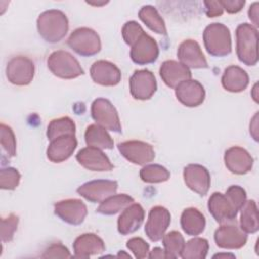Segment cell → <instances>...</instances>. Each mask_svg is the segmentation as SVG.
Wrapping results in <instances>:
<instances>
[{
  "label": "cell",
  "instance_id": "obj_1",
  "mask_svg": "<svg viewBox=\"0 0 259 259\" xmlns=\"http://www.w3.org/2000/svg\"><path fill=\"white\" fill-rule=\"evenodd\" d=\"M39 35L48 42L62 40L68 32L69 21L66 14L58 9H50L40 13L36 20Z\"/></svg>",
  "mask_w": 259,
  "mask_h": 259
},
{
  "label": "cell",
  "instance_id": "obj_2",
  "mask_svg": "<svg viewBox=\"0 0 259 259\" xmlns=\"http://www.w3.org/2000/svg\"><path fill=\"white\" fill-rule=\"evenodd\" d=\"M236 51L240 62L255 66L258 62V30L249 23H241L236 29Z\"/></svg>",
  "mask_w": 259,
  "mask_h": 259
},
{
  "label": "cell",
  "instance_id": "obj_3",
  "mask_svg": "<svg viewBox=\"0 0 259 259\" xmlns=\"http://www.w3.org/2000/svg\"><path fill=\"white\" fill-rule=\"evenodd\" d=\"M203 42L207 53L213 57H225L232 52L229 28L223 23H210L203 31Z\"/></svg>",
  "mask_w": 259,
  "mask_h": 259
},
{
  "label": "cell",
  "instance_id": "obj_4",
  "mask_svg": "<svg viewBox=\"0 0 259 259\" xmlns=\"http://www.w3.org/2000/svg\"><path fill=\"white\" fill-rule=\"evenodd\" d=\"M47 63L49 70L62 79H74L84 74V70L78 60L64 50L53 52L49 56Z\"/></svg>",
  "mask_w": 259,
  "mask_h": 259
},
{
  "label": "cell",
  "instance_id": "obj_5",
  "mask_svg": "<svg viewBox=\"0 0 259 259\" xmlns=\"http://www.w3.org/2000/svg\"><path fill=\"white\" fill-rule=\"evenodd\" d=\"M68 46L78 55L91 57L101 50V41L97 32L89 27L75 29L67 40Z\"/></svg>",
  "mask_w": 259,
  "mask_h": 259
},
{
  "label": "cell",
  "instance_id": "obj_6",
  "mask_svg": "<svg viewBox=\"0 0 259 259\" xmlns=\"http://www.w3.org/2000/svg\"><path fill=\"white\" fill-rule=\"evenodd\" d=\"M91 115L96 123L104 128L114 133H121V123L118 113L108 99H95L91 105Z\"/></svg>",
  "mask_w": 259,
  "mask_h": 259
},
{
  "label": "cell",
  "instance_id": "obj_7",
  "mask_svg": "<svg viewBox=\"0 0 259 259\" xmlns=\"http://www.w3.org/2000/svg\"><path fill=\"white\" fill-rule=\"evenodd\" d=\"M34 76L33 62L24 56L13 57L6 66L8 81L17 86L28 85Z\"/></svg>",
  "mask_w": 259,
  "mask_h": 259
},
{
  "label": "cell",
  "instance_id": "obj_8",
  "mask_svg": "<svg viewBox=\"0 0 259 259\" xmlns=\"http://www.w3.org/2000/svg\"><path fill=\"white\" fill-rule=\"evenodd\" d=\"M119 153L130 162L136 165H146L155 158L153 147L143 141H125L117 145Z\"/></svg>",
  "mask_w": 259,
  "mask_h": 259
},
{
  "label": "cell",
  "instance_id": "obj_9",
  "mask_svg": "<svg viewBox=\"0 0 259 259\" xmlns=\"http://www.w3.org/2000/svg\"><path fill=\"white\" fill-rule=\"evenodd\" d=\"M170 223V211L161 205L154 206L149 211L148 221L145 226V233L151 241L158 242L164 237Z\"/></svg>",
  "mask_w": 259,
  "mask_h": 259
},
{
  "label": "cell",
  "instance_id": "obj_10",
  "mask_svg": "<svg viewBox=\"0 0 259 259\" xmlns=\"http://www.w3.org/2000/svg\"><path fill=\"white\" fill-rule=\"evenodd\" d=\"M116 190L117 182L105 179L88 181L77 188L78 194L91 202H102L115 194Z\"/></svg>",
  "mask_w": 259,
  "mask_h": 259
},
{
  "label": "cell",
  "instance_id": "obj_11",
  "mask_svg": "<svg viewBox=\"0 0 259 259\" xmlns=\"http://www.w3.org/2000/svg\"><path fill=\"white\" fill-rule=\"evenodd\" d=\"M157 90V81L149 70H138L130 79V91L138 100L150 99Z\"/></svg>",
  "mask_w": 259,
  "mask_h": 259
},
{
  "label": "cell",
  "instance_id": "obj_12",
  "mask_svg": "<svg viewBox=\"0 0 259 259\" xmlns=\"http://www.w3.org/2000/svg\"><path fill=\"white\" fill-rule=\"evenodd\" d=\"M207 207L213 219L222 225L234 222L239 211L227 194L221 192H213L210 195Z\"/></svg>",
  "mask_w": 259,
  "mask_h": 259
},
{
  "label": "cell",
  "instance_id": "obj_13",
  "mask_svg": "<svg viewBox=\"0 0 259 259\" xmlns=\"http://www.w3.org/2000/svg\"><path fill=\"white\" fill-rule=\"evenodd\" d=\"M55 213L65 223L73 226L82 224L87 215V206L76 198L61 200L54 205Z\"/></svg>",
  "mask_w": 259,
  "mask_h": 259
},
{
  "label": "cell",
  "instance_id": "obj_14",
  "mask_svg": "<svg viewBox=\"0 0 259 259\" xmlns=\"http://www.w3.org/2000/svg\"><path fill=\"white\" fill-rule=\"evenodd\" d=\"M214 242L223 249H240L247 242V234L236 224H223L214 232Z\"/></svg>",
  "mask_w": 259,
  "mask_h": 259
},
{
  "label": "cell",
  "instance_id": "obj_15",
  "mask_svg": "<svg viewBox=\"0 0 259 259\" xmlns=\"http://www.w3.org/2000/svg\"><path fill=\"white\" fill-rule=\"evenodd\" d=\"M131 48V59L138 65H148L158 59L159 47L156 40L146 32Z\"/></svg>",
  "mask_w": 259,
  "mask_h": 259
},
{
  "label": "cell",
  "instance_id": "obj_16",
  "mask_svg": "<svg viewBox=\"0 0 259 259\" xmlns=\"http://www.w3.org/2000/svg\"><path fill=\"white\" fill-rule=\"evenodd\" d=\"M76 159L81 166L90 171L104 172L113 169L108 157L98 148L89 146L83 148L77 153Z\"/></svg>",
  "mask_w": 259,
  "mask_h": 259
},
{
  "label": "cell",
  "instance_id": "obj_17",
  "mask_svg": "<svg viewBox=\"0 0 259 259\" xmlns=\"http://www.w3.org/2000/svg\"><path fill=\"white\" fill-rule=\"evenodd\" d=\"M186 186L200 196L207 193L210 186V175L207 169L199 164H189L183 170Z\"/></svg>",
  "mask_w": 259,
  "mask_h": 259
},
{
  "label": "cell",
  "instance_id": "obj_18",
  "mask_svg": "<svg viewBox=\"0 0 259 259\" xmlns=\"http://www.w3.org/2000/svg\"><path fill=\"white\" fill-rule=\"evenodd\" d=\"M225 165L234 174L243 175L251 171L254 160L247 150L234 146L229 148L224 156Z\"/></svg>",
  "mask_w": 259,
  "mask_h": 259
},
{
  "label": "cell",
  "instance_id": "obj_19",
  "mask_svg": "<svg viewBox=\"0 0 259 259\" xmlns=\"http://www.w3.org/2000/svg\"><path fill=\"white\" fill-rule=\"evenodd\" d=\"M177 57L180 63L187 68L202 69L208 67L200 46L193 39H185L179 45Z\"/></svg>",
  "mask_w": 259,
  "mask_h": 259
},
{
  "label": "cell",
  "instance_id": "obj_20",
  "mask_svg": "<svg viewBox=\"0 0 259 259\" xmlns=\"http://www.w3.org/2000/svg\"><path fill=\"white\" fill-rule=\"evenodd\" d=\"M176 98L187 107H196L204 101L205 91L196 80H185L175 88Z\"/></svg>",
  "mask_w": 259,
  "mask_h": 259
},
{
  "label": "cell",
  "instance_id": "obj_21",
  "mask_svg": "<svg viewBox=\"0 0 259 259\" xmlns=\"http://www.w3.org/2000/svg\"><path fill=\"white\" fill-rule=\"evenodd\" d=\"M92 80L102 86H115L120 82V70L111 62L99 60L92 64L90 68Z\"/></svg>",
  "mask_w": 259,
  "mask_h": 259
},
{
  "label": "cell",
  "instance_id": "obj_22",
  "mask_svg": "<svg viewBox=\"0 0 259 259\" xmlns=\"http://www.w3.org/2000/svg\"><path fill=\"white\" fill-rule=\"evenodd\" d=\"M47 157L53 163H61L69 159L77 147L75 135H66L50 141Z\"/></svg>",
  "mask_w": 259,
  "mask_h": 259
},
{
  "label": "cell",
  "instance_id": "obj_23",
  "mask_svg": "<svg viewBox=\"0 0 259 259\" xmlns=\"http://www.w3.org/2000/svg\"><path fill=\"white\" fill-rule=\"evenodd\" d=\"M160 76L168 87L175 89L181 82L191 79V72L189 68L182 63L168 60L162 63L160 67Z\"/></svg>",
  "mask_w": 259,
  "mask_h": 259
},
{
  "label": "cell",
  "instance_id": "obj_24",
  "mask_svg": "<svg viewBox=\"0 0 259 259\" xmlns=\"http://www.w3.org/2000/svg\"><path fill=\"white\" fill-rule=\"evenodd\" d=\"M145 219V210L139 203L125 207L117 220V230L121 235H128L140 229Z\"/></svg>",
  "mask_w": 259,
  "mask_h": 259
},
{
  "label": "cell",
  "instance_id": "obj_25",
  "mask_svg": "<svg viewBox=\"0 0 259 259\" xmlns=\"http://www.w3.org/2000/svg\"><path fill=\"white\" fill-rule=\"evenodd\" d=\"M74 256L76 258H88L105 251L103 240L95 234L86 233L76 238L74 244Z\"/></svg>",
  "mask_w": 259,
  "mask_h": 259
},
{
  "label": "cell",
  "instance_id": "obj_26",
  "mask_svg": "<svg viewBox=\"0 0 259 259\" xmlns=\"http://www.w3.org/2000/svg\"><path fill=\"white\" fill-rule=\"evenodd\" d=\"M249 84V76L245 70L238 66H229L222 76L223 87L230 92L244 91Z\"/></svg>",
  "mask_w": 259,
  "mask_h": 259
},
{
  "label": "cell",
  "instance_id": "obj_27",
  "mask_svg": "<svg viewBox=\"0 0 259 259\" xmlns=\"http://www.w3.org/2000/svg\"><path fill=\"white\" fill-rule=\"evenodd\" d=\"M180 225L187 235L197 236L204 231L205 218L197 208L188 207L182 211Z\"/></svg>",
  "mask_w": 259,
  "mask_h": 259
},
{
  "label": "cell",
  "instance_id": "obj_28",
  "mask_svg": "<svg viewBox=\"0 0 259 259\" xmlns=\"http://www.w3.org/2000/svg\"><path fill=\"white\" fill-rule=\"evenodd\" d=\"M85 142L87 146L98 148L100 150H109L113 148V140L110 135L107 133L106 128L97 123L87 126L85 131Z\"/></svg>",
  "mask_w": 259,
  "mask_h": 259
},
{
  "label": "cell",
  "instance_id": "obj_29",
  "mask_svg": "<svg viewBox=\"0 0 259 259\" xmlns=\"http://www.w3.org/2000/svg\"><path fill=\"white\" fill-rule=\"evenodd\" d=\"M240 228L246 234H254L259 230L258 209L254 200H246L241 207Z\"/></svg>",
  "mask_w": 259,
  "mask_h": 259
},
{
  "label": "cell",
  "instance_id": "obj_30",
  "mask_svg": "<svg viewBox=\"0 0 259 259\" xmlns=\"http://www.w3.org/2000/svg\"><path fill=\"white\" fill-rule=\"evenodd\" d=\"M134 202V198L127 194H113L103 200L97 207L96 211L101 214L112 215L119 212L120 210H123Z\"/></svg>",
  "mask_w": 259,
  "mask_h": 259
},
{
  "label": "cell",
  "instance_id": "obj_31",
  "mask_svg": "<svg viewBox=\"0 0 259 259\" xmlns=\"http://www.w3.org/2000/svg\"><path fill=\"white\" fill-rule=\"evenodd\" d=\"M140 19L154 32L158 34H166L167 29L162 16L158 10L152 5H145L139 11Z\"/></svg>",
  "mask_w": 259,
  "mask_h": 259
},
{
  "label": "cell",
  "instance_id": "obj_32",
  "mask_svg": "<svg viewBox=\"0 0 259 259\" xmlns=\"http://www.w3.org/2000/svg\"><path fill=\"white\" fill-rule=\"evenodd\" d=\"M76 132V125L73 119H71L68 116H63L60 118L53 119L47 130V137L50 141L66 136V135H75Z\"/></svg>",
  "mask_w": 259,
  "mask_h": 259
},
{
  "label": "cell",
  "instance_id": "obj_33",
  "mask_svg": "<svg viewBox=\"0 0 259 259\" xmlns=\"http://www.w3.org/2000/svg\"><path fill=\"white\" fill-rule=\"evenodd\" d=\"M208 242L203 238H193L187 241L181 252L183 259H204L208 251Z\"/></svg>",
  "mask_w": 259,
  "mask_h": 259
},
{
  "label": "cell",
  "instance_id": "obj_34",
  "mask_svg": "<svg viewBox=\"0 0 259 259\" xmlns=\"http://www.w3.org/2000/svg\"><path fill=\"white\" fill-rule=\"evenodd\" d=\"M162 240H163L164 250L168 258L175 259L177 257H180L181 252L185 245V241L183 236L179 232L177 231L169 232L164 235Z\"/></svg>",
  "mask_w": 259,
  "mask_h": 259
},
{
  "label": "cell",
  "instance_id": "obj_35",
  "mask_svg": "<svg viewBox=\"0 0 259 259\" xmlns=\"http://www.w3.org/2000/svg\"><path fill=\"white\" fill-rule=\"evenodd\" d=\"M140 177L147 183H160L165 182L170 178V172L161 165L150 164L141 169Z\"/></svg>",
  "mask_w": 259,
  "mask_h": 259
},
{
  "label": "cell",
  "instance_id": "obj_36",
  "mask_svg": "<svg viewBox=\"0 0 259 259\" xmlns=\"http://www.w3.org/2000/svg\"><path fill=\"white\" fill-rule=\"evenodd\" d=\"M0 143L2 150L7 154L8 158H12L16 154V140L10 126L1 123L0 125Z\"/></svg>",
  "mask_w": 259,
  "mask_h": 259
},
{
  "label": "cell",
  "instance_id": "obj_37",
  "mask_svg": "<svg viewBox=\"0 0 259 259\" xmlns=\"http://www.w3.org/2000/svg\"><path fill=\"white\" fill-rule=\"evenodd\" d=\"M20 178V173L15 168H2L0 170V187L2 189L13 190L18 186Z\"/></svg>",
  "mask_w": 259,
  "mask_h": 259
},
{
  "label": "cell",
  "instance_id": "obj_38",
  "mask_svg": "<svg viewBox=\"0 0 259 259\" xmlns=\"http://www.w3.org/2000/svg\"><path fill=\"white\" fill-rule=\"evenodd\" d=\"M18 217L14 213H10L7 218L1 220V240L3 243L10 242L13 239L14 233L18 226Z\"/></svg>",
  "mask_w": 259,
  "mask_h": 259
},
{
  "label": "cell",
  "instance_id": "obj_39",
  "mask_svg": "<svg viewBox=\"0 0 259 259\" xmlns=\"http://www.w3.org/2000/svg\"><path fill=\"white\" fill-rule=\"evenodd\" d=\"M145 31L142 28V26L137 21H134V20L125 22L121 30L123 40L131 47L138 40V38Z\"/></svg>",
  "mask_w": 259,
  "mask_h": 259
},
{
  "label": "cell",
  "instance_id": "obj_40",
  "mask_svg": "<svg viewBox=\"0 0 259 259\" xmlns=\"http://www.w3.org/2000/svg\"><path fill=\"white\" fill-rule=\"evenodd\" d=\"M126 247L130 249V251H132L134 253L135 257L138 259L148 257L149 252H150L149 244L144 239L139 238V237L130 239L126 242Z\"/></svg>",
  "mask_w": 259,
  "mask_h": 259
},
{
  "label": "cell",
  "instance_id": "obj_41",
  "mask_svg": "<svg viewBox=\"0 0 259 259\" xmlns=\"http://www.w3.org/2000/svg\"><path fill=\"white\" fill-rule=\"evenodd\" d=\"M226 194L239 210L241 209V207L244 205L245 201L247 200L246 199L247 194H246L245 189L239 185H231L227 189Z\"/></svg>",
  "mask_w": 259,
  "mask_h": 259
},
{
  "label": "cell",
  "instance_id": "obj_42",
  "mask_svg": "<svg viewBox=\"0 0 259 259\" xmlns=\"http://www.w3.org/2000/svg\"><path fill=\"white\" fill-rule=\"evenodd\" d=\"M42 258H71L72 255L70 254L67 247L60 243H54L50 245L41 255Z\"/></svg>",
  "mask_w": 259,
  "mask_h": 259
},
{
  "label": "cell",
  "instance_id": "obj_43",
  "mask_svg": "<svg viewBox=\"0 0 259 259\" xmlns=\"http://www.w3.org/2000/svg\"><path fill=\"white\" fill-rule=\"evenodd\" d=\"M205 13L208 17H217L223 14L224 8L220 1H203Z\"/></svg>",
  "mask_w": 259,
  "mask_h": 259
},
{
  "label": "cell",
  "instance_id": "obj_44",
  "mask_svg": "<svg viewBox=\"0 0 259 259\" xmlns=\"http://www.w3.org/2000/svg\"><path fill=\"white\" fill-rule=\"evenodd\" d=\"M220 2L223 8L229 13L239 12L246 3L244 0H222Z\"/></svg>",
  "mask_w": 259,
  "mask_h": 259
},
{
  "label": "cell",
  "instance_id": "obj_45",
  "mask_svg": "<svg viewBox=\"0 0 259 259\" xmlns=\"http://www.w3.org/2000/svg\"><path fill=\"white\" fill-rule=\"evenodd\" d=\"M259 7V3L258 2H254L253 4H251L249 10H248V15L250 20L253 22L254 26L257 27L258 26V8Z\"/></svg>",
  "mask_w": 259,
  "mask_h": 259
},
{
  "label": "cell",
  "instance_id": "obj_46",
  "mask_svg": "<svg viewBox=\"0 0 259 259\" xmlns=\"http://www.w3.org/2000/svg\"><path fill=\"white\" fill-rule=\"evenodd\" d=\"M250 134L252 138L257 142L258 141V112L255 113L250 122Z\"/></svg>",
  "mask_w": 259,
  "mask_h": 259
},
{
  "label": "cell",
  "instance_id": "obj_47",
  "mask_svg": "<svg viewBox=\"0 0 259 259\" xmlns=\"http://www.w3.org/2000/svg\"><path fill=\"white\" fill-rule=\"evenodd\" d=\"M149 258L151 259H163V258H168L165 250H163L160 247H155L148 255Z\"/></svg>",
  "mask_w": 259,
  "mask_h": 259
},
{
  "label": "cell",
  "instance_id": "obj_48",
  "mask_svg": "<svg viewBox=\"0 0 259 259\" xmlns=\"http://www.w3.org/2000/svg\"><path fill=\"white\" fill-rule=\"evenodd\" d=\"M251 95L254 99L255 102H258V83H255L253 88H252V92H251Z\"/></svg>",
  "mask_w": 259,
  "mask_h": 259
},
{
  "label": "cell",
  "instance_id": "obj_49",
  "mask_svg": "<svg viewBox=\"0 0 259 259\" xmlns=\"http://www.w3.org/2000/svg\"><path fill=\"white\" fill-rule=\"evenodd\" d=\"M221 257H232L234 258L235 256L233 254H217L213 256V258H221Z\"/></svg>",
  "mask_w": 259,
  "mask_h": 259
},
{
  "label": "cell",
  "instance_id": "obj_50",
  "mask_svg": "<svg viewBox=\"0 0 259 259\" xmlns=\"http://www.w3.org/2000/svg\"><path fill=\"white\" fill-rule=\"evenodd\" d=\"M87 3L90 4V5H94V6H100V5L106 4L107 2H104V1H103V2H100V3H99V2H87Z\"/></svg>",
  "mask_w": 259,
  "mask_h": 259
},
{
  "label": "cell",
  "instance_id": "obj_51",
  "mask_svg": "<svg viewBox=\"0 0 259 259\" xmlns=\"http://www.w3.org/2000/svg\"><path fill=\"white\" fill-rule=\"evenodd\" d=\"M117 257H126V258H131V256H130L128 254H125V253H123V252H119V253L117 254Z\"/></svg>",
  "mask_w": 259,
  "mask_h": 259
}]
</instances>
